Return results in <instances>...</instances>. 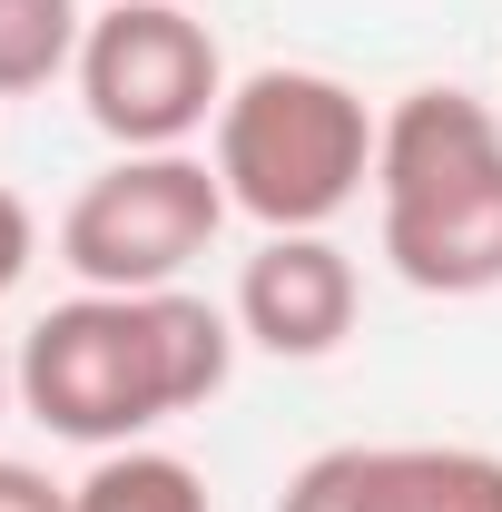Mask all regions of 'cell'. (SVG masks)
I'll return each mask as SVG.
<instances>
[{
  "instance_id": "7",
  "label": "cell",
  "mask_w": 502,
  "mask_h": 512,
  "mask_svg": "<svg viewBox=\"0 0 502 512\" xmlns=\"http://www.w3.org/2000/svg\"><path fill=\"white\" fill-rule=\"evenodd\" d=\"M375 237L414 296H502V168L414 207H375Z\"/></svg>"
},
{
  "instance_id": "3",
  "label": "cell",
  "mask_w": 502,
  "mask_h": 512,
  "mask_svg": "<svg viewBox=\"0 0 502 512\" xmlns=\"http://www.w3.org/2000/svg\"><path fill=\"white\" fill-rule=\"evenodd\" d=\"M227 227V178L197 148H128L60 207V266L99 296L188 286V266Z\"/></svg>"
},
{
  "instance_id": "8",
  "label": "cell",
  "mask_w": 502,
  "mask_h": 512,
  "mask_svg": "<svg viewBox=\"0 0 502 512\" xmlns=\"http://www.w3.org/2000/svg\"><path fill=\"white\" fill-rule=\"evenodd\" d=\"M355 512H502V453H483V444H355Z\"/></svg>"
},
{
  "instance_id": "6",
  "label": "cell",
  "mask_w": 502,
  "mask_h": 512,
  "mask_svg": "<svg viewBox=\"0 0 502 512\" xmlns=\"http://www.w3.org/2000/svg\"><path fill=\"white\" fill-rule=\"evenodd\" d=\"M493 168H502V109L453 79L404 89L375 128V207H414V197H443L463 178H493Z\"/></svg>"
},
{
  "instance_id": "10",
  "label": "cell",
  "mask_w": 502,
  "mask_h": 512,
  "mask_svg": "<svg viewBox=\"0 0 502 512\" xmlns=\"http://www.w3.org/2000/svg\"><path fill=\"white\" fill-rule=\"evenodd\" d=\"M79 40H89V0H0V99L69 79Z\"/></svg>"
},
{
  "instance_id": "9",
  "label": "cell",
  "mask_w": 502,
  "mask_h": 512,
  "mask_svg": "<svg viewBox=\"0 0 502 512\" xmlns=\"http://www.w3.org/2000/svg\"><path fill=\"white\" fill-rule=\"evenodd\" d=\"M69 512H207V473L168 444H119L89 453V473L69 483Z\"/></svg>"
},
{
  "instance_id": "2",
  "label": "cell",
  "mask_w": 502,
  "mask_h": 512,
  "mask_svg": "<svg viewBox=\"0 0 502 512\" xmlns=\"http://www.w3.org/2000/svg\"><path fill=\"white\" fill-rule=\"evenodd\" d=\"M375 109L365 89H345L335 69H296L266 60L227 89L217 109V178L227 207L256 217L266 237H306L335 227L355 197L375 188Z\"/></svg>"
},
{
  "instance_id": "14",
  "label": "cell",
  "mask_w": 502,
  "mask_h": 512,
  "mask_svg": "<svg viewBox=\"0 0 502 512\" xmlns=\"http://www.w3.org/2000/svg\"><path fill=\"white\" fill-rule=\"evenodd\" d=\"M20 404V345H0V414Z\"/></svg>"
},
{
  "instance_id": "5",
  "label": "cell",
  "mask_w": 502,
  "mask_h": 512,
  "mask_svg": "<svg viewBox=\"0 0 502 512\" xmlns=\"http://www.w3.org/2000/svg\"><path fill=\"white\" fill-rule=\"evenodd\" d=\"M355 306H365V276H355V256L335 247L325 227L266 237L237 266V296H227L237 335H247L256 355H276V365H325L355 335Z\"/></svg>"
},
{
  "instance_id": "11",
  "label": "cell",
  "mask_w": 502,
  "mask_h": 512,
  "mask_svg": "<svg viewBox=\"0 0 502 512\" xmlns=\"http://www.w3.org/2000/svg\"><path fill=\"white\" fill-rule=\"evenodd\" d=\"M276 512H355V444H325V453H306V463L286 473Z\"/></svg>"
},
{
  "instance_id": "13",
  "label": "cell",
  "mask_w": 502,
  "mask_h": 512,
  "mask_svg": "<svg viewBox=\"0 0 502 512\" xmlns=\"http://www.w3.org/2000/svg\"><path fill=\"white\" fill-rule=\"evenodd\" d=\"M0 512H69V483H50L40 463H10L0 453Z\"/></svg>"
},
{
  "instance_id": "4",
  "label": "cell",
  "mask_w": 502,
  "mask_h": 512,
  "mask_svg": "<svg viewBox=\"0 0 502 512\" xmlns=\"http://www.w3.org/2000/svg\"><path fill=\"white\" fill-rule=\"evenodd\" d=\"M79 109L109 148H188L197 128H217L227 109V60L217 30L197 20L188 0H99L89 40H79Z\"/></svg>"
},
{
  "instance_id": "1",
  "label": "cell",
  "mask_w": 502,
  "mask_h": 512,
  "mask_svg": "<svg viewBox=\"0 0 502 512\" xmlns=\"http://www.w3.org/2000/svg\"><path fill=\"white\" fill-rule=\"evenodd\" d=\"M237 345H247L237 316L207 306L197 286H158V296L79 286L69 306H50L20 335V414L89 453L148 444L158 424L227 394Z\"/></svg>"
},
{
  "instance_id": "12",
  "label": "cell",
  "mask_w": 502,
  "mask_h": 512,
  "mask_svg": "<svg viewBox=\"0 0 502 512\" xmlns=\"http://www.w3.org/2000/svg\"><path fill=\"white\" fill-rule=\"evenodd\" d=\"M30 256H40V217L20 207V188H0V296L30 276Z\"/></svg>"
}]
</instances>
